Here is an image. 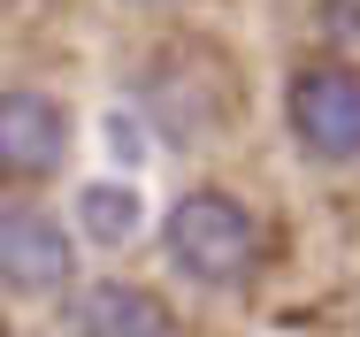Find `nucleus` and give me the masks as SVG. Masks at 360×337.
<instances>
[{
    "label": "nucleus",
    "instance_id": "nucleus-1",
    "mask_svg": "<svg viewBox=\"0 0 360 337\" xmlns=\"http://www.w3.org/2000/svg\"><path fill=\"white\" fill-rule=\"evenodd\" d=\"M161 261L192 291H238L261 261V215L222 184H200L161 215Z\"/></svg>",
    "mask_w": 360,
    "mask_h": 337
},
{
    "label": "nucleus",
    "instance_id": "nucleus-2",
    "mask_svg": "<svg viewBox=\"0 0 360 337\" xmlns=\"http://www.w3.org/2000/svg\"><path fill=\"white\" fill-rule=\"evenodd\" d=\"M291 146L322 169H353L360 161V69L353 62H307L284 92Z\"/></svg>",
    "mask_w": 360,
    "mask_h": 337
},
{
    "label": "nucleus",
    "instance_id": "nucleus-3",
    "mask_svg": "<svg viewBox=\"0 0 360 337\" xmlns=\"http://www.w3.org/2000/svg\"><path fill=\"white\" fill-rule=\"evenodd\" d=\"M0 291L8 299L77 291V230L39 200H0Z\"/></svg>",
    "mask_w": 360,
    "mask_h": 337
},
{
    "label": "nucleus",
    "instance_id": "nucleus-4",
    "mask_svg": "<svg viewBox=\"0 0 360 337\" xmlns=\"http://www.w3.org/2000/svg\"><path fill=\"white\" fill-rule=\"evenodd\" d=\"M70 169V108L39 84L0 92V177L8 184H46Z\"/></svg>",
    "mask_w": 360,
    "mask_h": 337
},
{
    "label": "nucleus",
    "instance_id": "nucleus-5",
    "mask_svg": "<svg viewBox=\"0 0 360 337\" xmlns=\"http://www.w3.org/2000/svg\"><path fill=\"white\" fill-rule=\"evenodd\" d=\"M62 330L70 337H176V314H169L161 291H146L131 276H100V284L70 291Z\"/></svg>",
    "mask_w": 360,
    "mask_h": 337
},
{
    "label": "nucleus",
    "instance_id": "nucleus-6",
    "mask_svg": "<svg viewBox=\"0 0 360 337\" xmlns=\"http://www.w3.org/2000/svg\"><path fill=\"white\" fill-rule=\"evenodd\" d=\"M139 230H146L139 184H123V177H92V184H77V238H84V246L115 253V246H131Z\"/></svg>",
    "mask_w": 360,
    "mask_h": 337
},
{
    "label": "nucleus",
    "instance_id": "nucleus-7",
    "mask_svg": "<svg viewBox=\"0 0 360 337\" xmlns=\"http://www.w3.org/2000/svg\"><path fill=\"white\" fill-rule=\"evenodd\" d=\"M330 15L338 23H360V0H330Z\"/></svg>",
    "mask_w": 360,
    "mask_h": 337
},
{
    "label": "nucleus",
    "instance_id": "nucleus-8",
    "mask_svg": "<svg viewBox=\"0 0 360 337\" xmlns=\"http://www.w3.org/2000/svg\"><path fill=\"white\" fill-rule=\"evenodd\" d=\"M131 8H161V0H131Z\"/></svg>",
    "mask_w": 360,
    "mask_h": 337
},
{
    "label": "nucleus",
    "instance_id": "nucleus-9",
    "mask_svg": "<svg viewBox=\"0 0 360 337\" xmlns=\"http://www.w3.org/2000/svg\"><path fill=\"white\" fill-rule=\"evenodd\" d=\"M0 337H8V322H0Z\"/></svg>",
    "mask_w": 360,
    "mask_h": 337
}]
</instances>
